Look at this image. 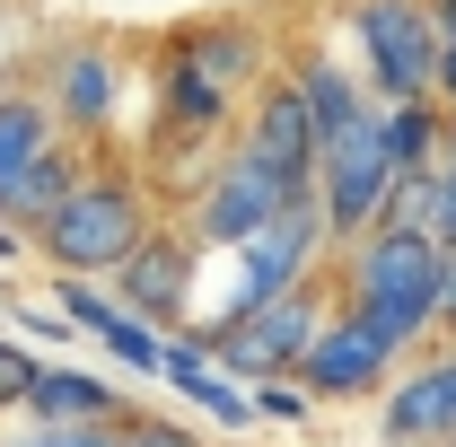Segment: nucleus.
I'll list each match as a JSON object with an SVG mask.
<instances>
[{"label": "nucleus", "mask_w": 456, "mask_h": 447, "mask_svg": "<svg viewBox=\"0 0 456 447\" xmlns=\"http://www.w3.org/2000/svg\"><path fill=\"white\" fill-rule=\"evenodd\" d=\"M45 280H53L45 298H53V307H61V316H70L88 342H106L114 325H123V298H114L106 280H70V272H45Z\"/></svg>", "instance_id": "6ab92c4d"}, {"label": "nucleus", "mask_w": 456, "mask_h": 447, "mask_svg": "<svg viewBox=\"0 0 456 447\" xmlns=\"http://www.w3.org/2000/svg\"><path fill=\"white\" fill-rule=\"evenodd\" d=\"M289 202H298V193H289L281 175L264 167V158H255L246 141H228L220 158H211V175H202V193H193L184 211H167V220L184 228V237H193L202 255H228V246H246L255 228H273Z\"/></svg>", "instance_id": "423d86ee"}, {"label": "nucleus", "mask_w": 456, "mask_h": 447, "mask_svg": "<svg viewBox=\"0 0 456 447\" xmlns=\"http://www.w3.org/2000/svg\"><path fill=\"white\" fill-rule=\"evenodd\" d=\"M281 70H289V88L307 97V123H316V158H325V141H342L351 123H369V114H378V97L360 88V70H351V61H334L325 45H316V36H298V45L281 53Z\"/></svg>", "instance_id": "4468645a"}, {"label": "nucleus", "mask_w": 456, "mask_h": 447, "mask_svg": "<svg viewBox=\"0 0 456 447\" xmlns=\"http://www.w3.org/2000/svg\"><path fill=\"white\" fill-rule=\"evenodd\" d=\"M316 412H325V403L298 386V378H264V386H255V430H264V421H273V430H307Z\"/></svg>", "instance_id": "5701e85b"}, {"label": "nucleus", "mask_w": 456, "mask_h": 447, "mask_svg": "<svg viewBox=\"0 0 456 447\" xmlns=\"http://www.w3.org/2000/svg\"><path fill=\"white\" fill-rule=\"evenodd\" d=\"M167 45L193 61V70H202L211 88H228L237 106H246V97H255V88H264V79L281 70V61H273V27H264L255 9H228V18H193V27H175Z\"/></svg>", "instance_id": "f8f14e48"}, {"label": "nucleus", "mask_w": 456, "mask_h": 447, "mask_svg": "<svg viewBox=\"0 0 456 447\" xmlns=\"http://www.w3.org/2000/svg\"><path fill=\"white\" fill-rule=\"evenodd\" d=\"M36 369H45V351L36 342H18L9 325H0V421L27 403V386H36Z\"/></svg>", "instance_id": "b1692460"}, {"label": "nucleus", "mask_w": 456, "mask_h": 447, "mask_svg": "<svg viewBox=\"0 0 456 447\" xmlns=\"http://www.w3.org/2000/svg\"><path fill=\"white\" fill-rule=\"evenodd\" d=\"M378 123H387V150H395L403 175L439 167V150H448V106L439 97H412V106H378Z\"/></svg>", "instance_id": "a211bd4d"}, {"label": "nucleus", "mask_w": 456, "mask_h": 447, "mask_svg": "<svg viewBox=\"0 0 456 447\" xmlns=\"http://www.w3.org/2000/svg\"><path fill=\"white\" fill-rule=\"evenodd\" d=\"M53 123L70 141H88V150H114V132H123V106H132V53L97 36V27H79V36H53L45 53H36V79H27Z\"/></svg>", "instance_id": "39448f33"}, {"label": "nucleus", "mask_w": 456, "mask_h": 447, "mask_svg": "<svg viewBox=\"0 0 456 447\" xmlns=\"http://www.w3.org/2000/svg\"><path fill=\"white\" fill-rule=\"evenodd\" d=\"M325 316H334V272L298 280L281 298H255V307H228V316H202V342H211V369H228L237 386H264V378H298Z\"/></svg>", "instance_id": "7ed1b4c3"}, {"label": "nucleus", "mask_w": 456, "mask_h": 447, "mask_svg": "<svg viewBox=\"0 0 456 447\" xmlns=\"http://www.w3.org/2000/svg\"><path fill=\"white\" fill-rule=\"evenodd\" d=\"M114 439H123V421H79V430H61V421H27V412L0 421V447H114Z\"/></svg>", "instance_id": "412c9836"}, {"label": "nucleus", "mask_w": 456, "mask_h": 447, "mask_svg": "<svg viewBox=\"0 0 456 447\" xmlns=\"http://www.w3.org/2000/svg\"><path fill=\"white\" fill-rule=\"evenodd\" d=\"M378 447H456V342H430L378 394Z\"/></svg>", "instance_id": "9b49d317"}, {"label": "nucleus", "mask_w": 456, "mask_h": 447, "mask_svg": "<svg viewBox=\"0 0 456 447\" xmlns=\"http://www.w3.org/2000/svg\"><path fill=\"white\" fill-rule=\"evenodd\" d=\"M395 150H387V123L369 114V123H351L342 141H325V158H316V202H325V228H334V246L351 237H369L378 211H387V193H395Z\"/></svg>", "instance_id": "6e6552de"}, {"label": "nucleus", "mask_w": 456, "mask_h": 447, "mask_svg": "<svg viewBox=\"0 0 456 447\" xmlns=\"http://www.w3.org/2000/svg\"><path fill=\"white\" fill-rule=\"evenodd\" d=\"M18 412H27V421H61V430H79V421H132V394H123V378H106V369L45 360Z\"/></svg>", "instance_id": "2eb2a0df"}, {"label": "nucleus", "mask_w": 456, "mask_h": 447, "mask_svg": "<svg viewBox=\"0 0 456 447\" xmlns=\"http://www.w3.org/2000/svg\"><path fill=\"white\" fill-rule=\"evenodd\" d=\"M439 342H456V246H439Z\"/></svg>", "instance_id": "a878e982"}, {"label": "nucleus", "mask_w": 456, "mask_h": 447, "mask_svg": "<svg viewBox=\"0 0 456 447\" xmlns=\"http://www.w3.org/2000/svg\"><path fill=\"white\" fill-rule=\"evenodd\" d=\"M114 447H211V439H202L193 421H167V412H132Z\"/></svg>", "instance_id": "393cba45"}, {"label": "nucleus", "mask_w": 456, "mask_h": 447, "mask_svg": "<svg viewBox=\"0 0 456 447\" xmlns=\"http://www.w3.org/2000/svg\"><path fill=\"white\" fill-rule=\"evenodd\" d=\"M228 264H237V280H228V298L211 307V316L255 307V298H281V289H298V280L334 272V228H325V202H316V193H298L273 228H255L246 246H228Z\"/></svg>", "instance_id": "0eeeda50"}, {"label": "nucleus", "mask_w": 456, "mask_h": 447, "mask_svg": "<svg viewBox=\"0 0 456 447\" xmlns=\"http://www.w3.org/2000/svg\"><path fill=\"white\" fill-rule=\"evenodd\" d=\"M430 9H439V45L456 53V0H430Z\"/></svg>", "instance_id": "bb28decb"}, {"label": "nucleus", "mask_w": 456, "mask_h": 447, "mask_svg": "<svg viewBox=\"0 0 456 447\" xmlns=\"http://www.w3.org/2000/svg\"><path fill=\"white\" fill-rule=\"evenodd\" d=\"M88 158H97V150L61 132L53 150H45L36 167H27V175H18V184H9V193H0V220H9V228H45V220H53V211H61V193H70V184L88 175Z\"/></svg>", "instance_id": "dca6fc26"}, {"label": "nucleus", "mask_w": 456, "mask_h": 447, "mask_svg": "<svg viewBox=\"0 0 456 447\" xmlns=\"http://www.w3.org/2000/svg\"><path fill=\"white\" fill-rule=\"evenodd\" d=\"M237 141H246L264 167L281 175L289 193H316V123H307V97L289 88V70H273V79L246 97V114H237Z\"/></svg>", "instance_id": "ddd939ff"}, {"label": "nucleus", "mask_w": 456, "mask_h": 447, "mask_svg": "<svg viewBox=\"0 0 456 447\" xmlns=\"http://www.w3.org/2000/svg\"><path fill=\"white\" fill-rule=\"evenodd\" d=\"M334 298L412 360L439 342V246L412 228H369V237L334 246Z\"/></svg>", "instance_id": "f03ea898"}, {"label": "nucleus", "mask_w": 456, "mask_h": 447, "mask_svg": "<svg viewBox=\"0 0 456 447\" xmlns=\"http://www.w3.org/2000/svg\"><path fill=\"white\" fill-rule=\"evenodd\" d=\"M167 220V202L150 193V175L141 158H123V150H97L88 175L61 193V211L45 228H27V246H36V272H70V280H114L141 246H150V228Z\"/></svg>", "instance_id": "f257e3e1"}, {"label": "nucleus", "mask_w": 456, "mask_h": 447, "mask_svg": "<svg viewBox=\"0 0 456 447\" xmlns=\"http://www.w3.org/2000/svg\"><path fill=\"white\" fill-rule=\"evenodd\" d=\"M97 351H106L123 378H159V369H167V334H159V325H141V316H123Z\"/></svg>", "instance_id": "4be33fe9"}, {"label": "nucleus", "mask_w": 456, "mask_h": 447, "mask_svg": "<svg viewBox=\"0 0 456 447\" xmlns=\"http://www.w3.org/2000/svg\"><path fill=\"white\" fill-rule=\"evenodd\" d=\"M0 325H9V334L18 342H36V351H45V360H70V351H79V325H70V316H61L53 298H45V307H36V298H18V289H9V307H0Z\"/></svg>", "instance_id": "aec40b11"}, {"label": "nucleus", "mask_w": 456, "mask_h": 447, "mask_svg": "<svg viewBox=\"0 0 456 447\" xmlns=\"http://www.w3.org/2000/svg\"><path fill=\"white\" fill-rule=\"evenodd\" d=\"M334 18L351 36V70L378 106L439 97V9L430 0H342Z\"/></svg>", "instance_id": "20e7f679"}, {"label": "nucleus", "mask_w": 456, "mask_h": 447, "mask_svg": "<svg viewBox=\"0 0 456 447\" xmlns=\"http://www.w3.org/2000/svg\"><path fill=\"white\" fill-rule=\"evenodd\" d=\"M53 141H61V123H53V106H45L36 88H0V193L36 167Z\"/></svg>", "instance_id": "f3484780"}, {"label": "nucleus", "mask_w": 456, "mask_h": 447, "mask_svg": "<svg viewBox=\"0 0 456 447\" xmlns=\"http://www.w3.org/2000/svg\"><path fill=\"white\" fill-rule=\"evenodd\" d=\"M395 369H403V351L369 316H351L334 298V316L316 325V342H307V360H298V386L316 394V403H378V394L395 386Z\"/></svg>", "instance_id": "1a4fd4ad"}, {"label": "nucleus", "mask_w": 456, "mask_h": 447, "mask_svg": "<svg viewBox=\"0 0 456 447\" xmlns=\"http://www.w3.org/2000/svg\"><path fill=\"white\" fill-rule=\"evenodd\" d=\"M202 264H211V255L175 220H159L150 246H141L106 289L123 298V316H141V325H159V334H184V325H193V298H202Z\"/></svg>", "instance_id": "9d476101"}]
</instances>
